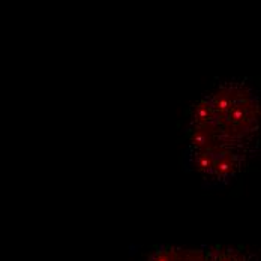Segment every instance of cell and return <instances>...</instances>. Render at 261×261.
I'll list each match as a JSON object with an SVG mask.
<instances>
[{"label": "cell", "mask_w": 261, "mask_h": 261, "mask_svg": "<svg viewBox=\"0 0 261 261\" xmlns=\"http://www.w3.org/2000/svg\"><path fill=\"white\" fill-rule=\"evenodd\" d=\"M260 99L246 79L213 83L188 107L183 165L207 188L237 179L258 153Z\"/></svg>", "instance_id": "6da1fadb"}, {"label": "cell", "mask_w": 261, "mask_h": 261, "mask_svg": "<svg viewBox=\"0 0 261 261\" xmlns=\"http://www.w3.org/2000/svg\"><path fill=\"white\" fill-rule=\"evenodd\" d=\"M141 261H237L231 248H174L159 246Z\"/></svg>", "instance_id": "7a4b0ae2"}]
</instances>
